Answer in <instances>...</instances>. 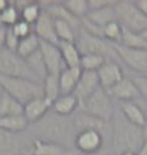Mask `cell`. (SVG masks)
<instances>
[{
  "label": "cell",
  "instance_id": "cell-11",
  "mask_svg": "<svg viewBox=\"0 0 147 155\" xmlns=\"http://www.w3.org/2000/svg\"><path fill=\"white\" fill-rule=\"evenodd\" d=\"M40 54L45 61L48 75L59 77V74L65 66L62 61V57L58 45L40 40Z\"/></svg>",
  "mask_w": 147,
  "mask_h": 155
},
{
  "label": "cell",
  "instance_id": "cell-46",
  "mask_svg": "<svg viewBox=\"0 0 147 155\" xmlns=\"http://www.w3.org/2000/svg\"><path fill=\"white\" fill-rule=\"evenodd\" d=\"M76 155H82V154H79V153H77ZM97 155H101V154H97Z\"/></svg>",
  "mask_w": 147,
  "mask_h": 155
},
{
  "label": "cell",
  "instance_id": "cell-6",
  "mask_svg": "<svg viewBox=\"0 0 147 155\" xmlns=\"http://www.w3.org/2000/svg\"><path fill=\"white\" fill-rule=\"evenodd\" d=\"M114 8L117 21L122 27L138 33L147 29V17L139 10L134 1H116Z\"/></svg>",
  "mask_w": 147,
  "mask_h": 155
},
{
  "label": "cell",
  "instance_id": "cell-26",
  "mask_svg": "<svg viewBox=\"0 0 147 155\" xmlns=\"http://www.w3.org/2000/svg\"><path fill=\"white\" fill-rule=\"evenodd\" d=\"M40 48V39L34 32L21 38L16 48V54L24 60L36 52Z\"/></svg>",
  "mask_w": 147,
  "mask_h": 155
},
{
  "label": "cell",
  "instance_id": "cell-1",
  "mask_svg": "<svg viewBox=\"0 0 147 155\" xmlns=\"http://www.w3.org/2000/svg\"><path fill=\"white\" fill-rule=\"evenodd\" d=\"M28 131L35 139L57 143L75 150L74 142L77 131L73 116H59L51 110L40 121L30 125Z\"/></svg>",
  "mask_w": 147,
  "mask_h": 155
},
{
  "label": "cell",
  "instance_id": "cell-2",
  "mask_svg": "<svg viewBox=\"0 0 147 155\" xmlns=\"http://www.w3.org/2000/svg\"><path fill=\"white\" fill-rule=\"evenodd\" d=\"M110 123L112 154L120 155L124 152L137 153L146 139L142 127L128 122L116 106Z\"/></svg>",
  "mask_w": 147,
  "mask_h": 155
},
{
  "label": "cell",
  "instance_id": "cell-33",
  "mask_svg": "<svg viewBox=\"0 0 147 155\" xmlns=\"http://www.w3.org/2000/svg\"><path fill=\"white\" fill-rule=\"evenodd\" d=\"M106 63V60L101 55L97 54H82L81 58V69L87 72H98V70Z\"/></svg>",
  "mask_w": 147,
  "mask_h": 155
},
{
  "label": "cell",
  "instance_id": "cell-48",
  "mask_svg": "<svg viewBox=\"0 0 147 155\" xmlns=\"http://www.w3.org/2000/svg\"><path fill=\"white\" fill-rule=\"evenodd\" d=\"M27 155H32V154H27Z\"/></svg>",
  "mask_w": 147,
  "mask_h": 155
},
{
  "label": "cell",
  "instance_id": "cell-19",
  "mask_svg": "<svg viewBox=\"0 0 147 155\" xmlns=\"http://www.w3.org/2000/svg\"><path fill=\"white\" fill-rule=\"evenodd\" d=\"M32 155H76V150L71 149L62 145H59L52 142L42 141L39 139H34L32 150Z\"/></svg>",
  "mask_w": 147,
  "mask_h": 155
},
{
  "label": "cell",
  "instance_id": "cell-44",
  "mask_svg": "<svg viewBox=\"0 0 147 155\" xmlns=\"http://www.w3.org/2000/svg\"><path fill=\"white\" fill-rule=\"evenodd\" d=\"M141 35L143 36V38L145 39V41H146V43H147V29H145L144 31H142V32H141Z\"/></svg>",
  "mask_w": 147,
  "mask_h": 155
},
{
  "label": "cell",
  "instance_id": "cell-25",
  "mask_svg": "<svg viewBox=\"0 0 147 155\" xmlns=\"http://www.w3.org/2000/svg\"><path fill=\"white\" fill-rule=\"evenodd\" d=\"M55 28L59 42H76L79 29L73 24L62 19H55Z\"/></svg>",
  "mask_w": 147,
  "mask_h": 155
},
{
  "label": "cell",
  "instance_id": "cell-47",
  "mask_svg": "<svg viewBox=\"0 0 147 155\" xmlns=\"http://www.w3.org/2000/svg\"><path fill=\"white\" fill-rule=\"evenodd\" d=\"M107 155H114V154H107Z\"/></svg>",
  "mask_w": 147,
  "mask_h": 155
},
{
  "label": "cell",
  "instance_id": "cell-21",
  "mask_svg": "<svg viewBox=\"0 0 147 155\" xmlns=\"http://www.w3.org/2000/svg\"><path fill=\"white\" fill-rule=\"evenodd\" d=\"M51 110L59 116L71 117L79 110V100L75 94L61 95L52 102Z\"/></svg>",
  "mask_w": 147,
  "mask_h": 155
},
{
  "label": "cell",
  "instance_id": "cell-5",
  "mask_svg": "<svg viewBox=\"0 0 147 155\" xmlns=\"http://www.w3.org/2000/svg\"><path fill=\"white\" fill-rule=\"evenodd\" d=\"M34 139L28 130L15 133L0 129V155L31 154Z\"/></svg>",
  "mask_w": 147,
  "mask_h": 155
},
{
  "label": "cell",
  "instance_id": "cell-35",
  "mask_svg": "<svg viewBox=\"0 0 147 155\" xmlns=\"http://www.w3.org/2000/svg\"><path fill=\"white\" fill-rule=\"evenodd\" d=\"M10 29L19 39L25 38V36L29 35L33 32V26L21 19L18 20L13 26H11Z\"/></svg>",
  "mask_w": 147,
  "mask_h": 155
},
{
  "label": "cell",
  "instance_id": "cell-12",
  "mask_svg": "<svg viewBox=\"0 0 147 155\" xmlns=\"http://www.w3.org/2000/svg\"><path fill=\"white\" fill-rule=\"evenodd\" d=\"M100 86L105 91H109L125 78L123 67L120 63L106 61V63L97 72Z\"/></svg>",
  "mask_w": 147,
  "mask_h": 155
},
{
  "label": "cell",
  "instance_id": "cell-28",
  "mask_svg": "<svg viewBox=\"0 0 147 155\" xmlns=\"http://www.w3.org/2000/svg\"><path fill=\"white\" fill-rule=\"evenodd\" d=\"M42 8L38 2L27 1L26 4L19 10L20 19L33 26V24L36 22L40 14H42Z\"/></svg>",
  "mask_w": 147,
  "mask_h": 155
},
{
  "label": "cell",
  "instance_id": "cell-38",
  "mask_svg": "<svg viewBox=\"0 0 147 155\" xmlns=\"http://www.w3.org/2000/svg\"><path fill=\"white\" fill-rule=\"evenodd\" d=\"M116 1H110V0H89V10H94V9H100L105 6L112 5Z\"/></svg>",
  "mask_w": 147,
  "mask_h": 155
},
{
  "label": "cell",
  "instance_id": "cell-42",
  "mask_svg": "<svg viewBox=\"0 0 147 155\" xmlns=\"http://www.w3.org/2000/svg\"><path fill=\"white\" fill-rule=\"evenodd\" d=\"M9 5H10V3L7 0H0V13L4 11Z\"/></svg>",
  "mask_w": 147,
  "mask_h": 155
},
{
  "label": "cell",
  "instance_id": "cell-13",
  "mask_svg": "<svg viewBox=\"0 0 147 155\" xmlns=\"http://www.w3.org/2000/svg\"><path fill=\"white\" fill-rule=\"evenodd\" d=\"M114 102H128L141 100V95L138 88L133 82L132 78L125 77L117 85L106 91Z\"/></svg>",
  "mask_w": 147,
  "mask_h": 155
},
{
  "label": "cell",
  "instance_id": "cell-41",
  "mask_svg": "<svg viewBox=\"0 0 147 155\" xmlns=\"http://www.w3.org/2000/svg\"><path fill=\"white\" fill-rule=\"evenodd\" d=\"M136 155H147V137H146L143 145L140 147V149L137 151Z\"/></svg>",
  "mask_w": 147,
  "mask_h": 155
},
{
  "label": "cell",
  "instance_id": "cell-34",
  "mask_svg": "<svg viewBox=\"0 0 147 155\" xmlns=\"http://www.w3.org/2000/svg\"><path fill=\"white\" fill-rule=\"evenodd\" d=\"M19 19H20L19 10L15 7L13 3H10V5L4 11L0 13V21H1L2 25L4 27L13 26Z\"/></svg>",
  "mask_w": 147,
  "mask_h": 155
},
{
  "label": "cell",
  "instance_id": "cell-45",
  "mask_svg": "<svg viewBox=\"0 0 147 155\" xmlns=\"http://www.w3.org/2000/svg\"><path fill=\"white\" fill-rule=\"evenodd\" d=\"M120 155H136V153H134V152H124V153H122Z\"/></svg>",
  "mask_w": 147,
  "mask_h": 155
},
{
  "label": "cell",
  "instance_id": "cell-20",
  "mask_svg": "<svg viewBox=\"0 0 147 155\" xmlns=\"http://www.w3.org/2000/svg\"><path fill=\"white\" fill-rule=\"evenodd\" d=\"M82 72L83 71L81 68H65L62 71L58 77L61 95L74 94Z\"/></svg>",
  "mask_w": 147,
  "mask_h": 155
},
{
  "label": "cell",
  "instance_id": "cell-3",
  "mask_svg": "<svg viewBox=\"0 0 147 155\" xmlns=\"http://www.w3.org/2000/svg\"><path fill=\"white\" fill-rule=\"evenodd\" d=\"M0 88L22 105L38 97H43L42 82L22 78H12L0 75Z\"/></svg>",
  "mask_w": 147,
  "mask_h": 155
},
{
  "label": "cell",
  "instance_id": "cell-7",
  "mask_svg": "<svg viewBox=\"0 0 147 155\" xmlns=\"http://www.w3.org/2000/svg\"><path fill=\"white\" fill-rule=\"evenodd\" d=\"M79 110L106 122H111L115 111V103L108 93L100 88L80 105Z\"/></svg>",
  "mask_w": 147,
  "mask_h": 155
},
{
  "label": "cell",
  "instance_id": "cell-22",
  "mask_svg": "<svg viewBox=\"0 0 147 155\" xmlns=\"http://www.w3.org/2000/svg\"><path fill=\"white\" fill-rule=\"evenodd\" d=\"M115 3L112 5L105 6V7L100 9L89 10L88 14L86 15L85 18L100 27H104L107 24L113 22V21H117L116 11H115L114 8Z\"/></svg>",
  "mask_w": 147,
  "mask_h": 155
},
{
  "label": "cell",
  "instance_id": "cell-15",
  "mask_svg": "<svg viewBox=\"0 0 147 155\" xmlns=\"http://www.w3.org/2000/svg\"><path fill=\"white\" fill-rule=\"evenodd\" d=\"M101 88L97 72L83 71L74 94L79 100V107L94 93Z\"/></svg>",
  "mask_w": 147,
  "mask_h": 155
},
{
  "label": "cell",
  "instance_id": "cell-31",
  "mask_svg": "<svg viewBox=\"0 0 147 155\" xmlns=\"http://www.w3.org/2000/svg\"><path fill=\"white\" fill-rule=\"evenodd\" d=\"M65 9L79 20L86 17L89 12V4L87 0H67L62 1Z\"/></svg>",
  "mask_w": 147,
  "mask_h": 155
},
{
  "label": "cell",
  "instance_id": "cell-23",
  "mask_svg": "<svg viewBox=\"0 0 147 155\" xmlns=\"http://www.w3.org/2000/svg\"><path fill=\"white\" fill-rule=\"evenodd\" d=\"M58 48L65 68H81L82 54L76 42H59Z\"/></svg>",
  "mask_w": 147,
  "mask_h": 155
},
{
  "label": "cell",
  "instance_id": "cell-10",
  "mask_svg": "<svg viewBox=\"0 0 147 155\" xmlns=\"http://www.w3.org/2000/svg\"><path fill=\"white\" fill-rule=\"evenodd\" d=\"M105 145V135L98 130H83L77 133L74 148L82 155L100 154Z\"/></svg>",
  "mask_w": 147,
  "mask_h": 155
},
{
  "label": "cell",
  "instance_id": "cell-4",
  "mask_svg": "<svg viewBox=\"0 0 147 155\" xmlns=\"http://www.w3.org/2000/svg\"><path fill=\"white\" fill-rule=\"evenodd\" d=\"M76 45L81 54L101 55L106 61H114L121 64L112 43L108 42L104 38H97V36L90 35V33L85 31L81 27V25L79 30H78Z\"/></svg>",
  "mask_w": 147,
  "mask_h": 155
},
{
  "label": "cell",
  "instance_id": "cell-36",
  "mask_svg": "<svg viewBox=\"0 0 147 155\" xmlns=\"http://www.w3.org/2000/svg\"><path fill=\"white\" fill-rule=\"evenodd\" d=\"M19 38L12 32L10 27H6L5 30V39H4V48L12 51H16V48L19 43Z\"/></svg>",
  "mask_w": 147,
  "mask_h": 155
},
{
  "label": "cell",
  "instance_id": "cell-29",
  "mask_svg": "<svg viewBox=\"0 0 147 155\" xmlns=\"http://www.w3.org/2000/svg\"><path fill=\"white\" fill-rule=\"evenodd\" d=\"M43 86V97L48 101H55L61 96V88H59L58 77L48 75L42 82Z\"/></svg>",
  "mask_w": 147,
  "mask_h": 155
},
{
  "label": "cell",
  "instance_id": "cell-24",
  "mask_svg": "<svg viewBox=\"0 0 147 155\" xmlns=\"http://www.w3.org/2000/svg\"><path fill=\"white\" fill-rule=\"evenodd\" d=\"M30 126L23 114L0 118V129L8 132H24L27 131Z\"/></svg>",
  "mask_w": 147,
  "mask_h": 155
},
{
  "label": "cell",
  "instance_id": "cell-37",
  "mask_svg": "<svg viewBox=\"0 0 147 155\" xmlns=\"http://www.w3.org/2000/svg\"><path fill=\"white\" fill-rule=\"evenodd\" d=\"M132 80L138 88L141 98L147 103V76L136 75L132 77Z\"/></svg>",
  "mask_w": 147,
  "mask_h": 155
},
{
  "label": "cell",
  "instance_id": "cell-9",
  "mask_svg": "<svg viewBox=\"0 0 147 155\" xmlns=\"http://www.w3.org/2000/svg\"><path fill=\"white\" fill-rule=\"evenodd\" d=\"M122 66L136 73L147 76V48H130L121 45H113Z\"/></svg>",
  "mask_w": 147,
  "mask_h": 155
},
{
  "label": "cell",
  "instance_id": "cell-18",
  "mask_svg": "<svg viewBox=\"0 0 147 155\" xmlns=\"http://www.w3.org/2000/svg\"><path fill=\"white\" fill-rule=\"evenodd\" d=\"M115 106L118 108L123 117L128 122L134 124L136 126L142 127L145 123V113L141 107V105L137 103V101H128V102H114Z\"/></svg>",
  "mask_w": 147,
  "mask_h": 155
},
{
  "label": "cell",
  "instance_id": "cell-32",
  "mask_svg": "<svg viewBox=\"0 0 147 155\" xmlns=\"http://www.w3.org/2000/svg\"><path fill=\"white\" fill-rule=\"evenodd\" d=\"M122 32L123 27L118 21H113L103 27V38L112 45H120Z\"/></svg>",
  "mask_w": 147,
  "mask_h": 155
},
{
  "label": "cell",
  "instance_id": "cell-39",
  "mask_svg": "<svg viewBox=\"0 0 147 155\" xmlns=\"http://www.w3.org/2000/svg\"><path fill=\"white\" fill-rule=\"evenodd\" d=\"M134 3L139 10L147 17V0H137V1H134Z\"/></svg>",
  "mask_w": 147,
  "mask_h": 155
},
{
  "label": "cell",
  "instance_id": "cell-30",
  "mask_svg": "<svg viewBox=\"0 0 147 155\" xmlns=\"http://www.w3.org/2000/svg\"><path fill=\"white\" fill-rule=\"evenodd\" d=\"M120 45L130 48H147V43L141 33L131 31L124 27Z\"/></svg>",
  "mask_w": 147,
  "mask_h": 155
},
{
  "label": "cell",
  "instance_id": "cell-40",
  "mask_svg": "<svg viewBox=\"0 0 147 155\" xmlns=\"http://www.w3.org/2000/svg\"><path fill=\"white\" fill-rule=\"evenodd\" d=\"M5 30H6V27H1V28H0V51L4 48Z\"/></svg>",
  "mask_w": 147,
  "mask_h": 155
},
{
  "label": "cell",
  "instance_id": "cell-16",
  "mask_svg": "<svg viewBox=\"0 0 147 155\" xmlns=\"http://www.w3.org/2000/svg\"><path fill=\"white\" fill-rule=\"evenodd\" d=\"M33 32L42 41L58 45L59 41L55 35V19L43 9L38 19L33 24Z\"/></svg>",
  "mask_w": 147,
  "mask_h": 155
},
{
  "label": "cell",
  "instance_id": "cell-43",
  "mask_svg": "<svg viewBox=\"0 0 147 155\" xmlns=\"http://www.w3.org/2000/svg\"><path fill=\"white\" fill-rule=\"evenodd\" d=\"M143 130H144L145 136L147 137V109H146V113H145V123H144V126H143Z\"/></svg>",
  "mask_w": 147,
  "mask_h": 155
},
{
  "label": "cell",
  "instance_id": "cell-27",
  "mask_svg": "<svg viewBox=\"0 0 147 155\" xmlns=\"http://www.w3.org/2000/svg\"><path fill=\"white\" fill-rule=\"evenodd\" d=\"M26 64L32 74L38 79L40 82H43L45 77L48 76V72H46V68L43 61L42 55L40 54V51L38 49L36 52L31 54L30 57L25 58Z\"/></svg>",
  "mask_w": 147,
  "mask_h": 155
},
{
  "label": "cell",
  "instance_id": "cell-17",
  "mask_svg": "<svg viewBox=\"0 0 147 155\" xmlns=\"http://www.w3.org/2000/svg\"><path fill=\"white\" fill-rule=\"evenodd\" d=\"M52 109V102L45 97H38L31 100L23 106V115L30 125L37 123Z\"/></svg>",
  "mask_w": 147,
  "mask_h": 155
},
{
  "label": "cell",
  "instance_id": "cell-14",
  "mask_svg": "<svg viewBox=\"0 0 147 155\" xmlns=\"http://www.w3.org/2000/svg\"><path fill=\"white\" fill-rule=\"evenodd\" d=\"M73 121L77 133L83 130H98L105 136L111 133V123L78 110L73 115Z\"/></svg>",
  "mask_w": 147,
  "mask_h": 155
},
{
  "label": "cell",
  "instance_id": "cell-8",
  "mask_svg": "<svg viewBox=\"0 0 147 155\" xmlns=\"http://www.w3.org/2000/svg\"><path fill=\"white\" fill-rule=\"evenodd\" d=\"M0 75L40 82L32 74L23 58L18 55L16 51L6 48L0 51Z\"/></svg>",
  "mask_w": 147,
  "mask_h": 155
}]
</instances>
